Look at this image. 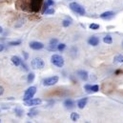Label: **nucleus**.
Wrapping results in <instances>:
<instances>
[{
  "mask_svg": "<svg viewBox=\"0 0 123 123\" xmlns=\"http://www.w3.org/2000/svg\"><path fill=\"white\" fill-rule=\"evenodd\" d=\"M70 9L73 11V12H76V13H78L79 15H84L85 14V9H84V7H82L80 4H78V3H76V2H72V3H70Z\"/></svg>",
  "mask_w": 123,
  "mask_h": 123,
  "instance_id": "f257e3e1",
  "label": "nucleus"
},
{
  "mask_svg": "<svg viewBox=\"0 0 123 123\" xmlns=\"http://www.w3.org/2000/svg\"><path fill=\"white\" fill-rule=\"evenodd\" d=\"M31 66L32 69L35 70H42L45 67V62L40 57H34L31 62Z\"/></svg>",
  "mask_w": 123,
  "mask_h": 123,
  "instance_id": "f03ea898",
  "label": "nucleus"
},
{
  "mask_svg": "<svg viewBox=\"0 0 123 123\" xmlns=\"http://www.w3.org/2000/svg\"><path fill=\"white\" fill-rule=\"evenodd\" d=\"M51 62H52V64H54L55 66H56L58 68H62L65 64L64 58L59 55H53L51 57Z\"/></svg>",
  "mask_w": 123,
  "mask_h": 123,
  "instance_id": "7ed1b4c3",
  "label": "nucleus"
},
{
  "mask_svg": "<svg viewBox=\"0 0 123 123\" xmlns=\"http://www.w3.org/2000/svg\"><path fill=\"white\" fill-rule=\"evenodd\" d=\"M59 80V77L57 75H53L50 77H47L43 80V85L45 87H49V86H54L55 85Z\"/></svg>",
  "mask_w": 123,
  "mask_h": 123,
  "instance_id": "20e7f679",
  "label": "nucleus"
},
{
  "mask_svg": "<svg viewBox=\"0 0 123 123\" xmlns=\"http://www.w3.org/2000/svg\"><path fill=\"white\" fill-rule=\"evenodd\" d=\"M35 92H36V87L35 86H31L30 88H28L26 90V92H25L24 95H23V100L27 101V100L32 98L33 95L35 94Z\"/></svg>",
  "mask_w": 123,
  "mask_h": 123,
  "instance_id": "39448f33",
  "label": "nucleus"
},
{
  "mask_svg": "<svg viewBox=\"0 0 123 123\" xmlns=\"http://www.w3.org/2000/svg\"><path fill=\"white\" fill-rule=\"evenodd\" d=\"M42 0H31V11L33 12H37L41 8Z\"/></svg>",
  "mask_w": 123,
  "mask_h": 123,
  "instance_id": "423d86ee",
  "label": "nucleus"
},
{
  "mask_svg": "<svg viewBox=\"0 0 123 123\" xmlns=\"http://www.w3.org/2000/svg\"><path fill=\"white\" fill-rule=\"evenodd\" d=\"M42 103V100L40 98H31L27 101H24V105L25 106H36Z\"/></svg>",
  "mask_w": 123,
  "mask_h": 123,
  "instance_id": "0eeeda50",
  "label": "nucleus"
},
{
  "mask_svg": "<svg viewBox=\"0 0 123 123\" xmlns=\"http://www.w3.org/2000/svg\"><path fill=\"white\" fill-rule=\"evenodd\" d=\"M30 48L32 50L38 51V50H41V49L44 48V44L41 43V42H38V41H32L30 43Z\"/></svg>",
  "mask_w": 123,
  "mask_h": 123,
  "instance_id": "6e6552de",
  "label": "nucleus"
},
{
  "mask_svg": "<svg viewBox=\"0 0 123 123\" xmlns=\"http://www.w3.org/2000/svg\"><path fill=\"white\" fill-rule=\"evenodd\" d=\"M64 106H65L66 109L71 110V109H74V108L75 107V103H74V100H72V99L69 98V99H66V100L64 101Z\"/></svg>",
  "mask_w": 123,
  "mask_h": 123,
  "instance_id": "1a4fd4ad",
  "label": "nucleus"
},
{
  "mask_svg": "<svg viewBox=\"0 0 123 123\" xmlns=\"http://www.w3.org/2000/svg\"><path fill=\"white\" fill-rule=\"evenodd\" d=\"M115 16V12H103V13H101L100 14V17L102 18V19H110V18H112V17H114Z\"/></svg>",
  "mask_w": 123,
  "mask_h": 123,
  "instance_id": "9d476101",
  "label": "nucleus"
},
{
  "mask_svg": "<svg viewBox=\"0 0 123 123\" xmlns=\"http://www.w3.org/2000/svg\"><path fill=\"white\" fill-rule=\"evenodd\" d=\"M77 75H78L82 80H85V81L89 78V74H88V73H87L86 71H84V70H80V71H78V72H77Z\"/></svg>",
  "mask_w": 123,
  "mask_h": 123,
  "instance_id": "9b49d317",
  "label": "nucleus"
},
{
  "mask_svg": "<svg viewBox=\"0 0 123 123\" xmlns=\"http://www.w3.org/2000/svg\"><path fill=\"white\" fill-rule=\"evenodd\" d=\"M87 101H88V98L87 97H84V98H81L77 101V107L79 109H84V107L86 106L87 104Z\"/></svg>",
  "mask_w": 123,
  "mask_h": 123,
  "instance_id": "f8f14e48",
  "label": "nucleus"
},
{
  "mask_svg": "<svg viewBox=\"0 0 123 123\" xmlns=\"http://www.w3.org/2000/svg\"><path fill=\"white\" fill-rule=\"evenodd\" d=\"M88 43H89L90 45H92V46H97L98 43H99V38L96 37V36H92V37L89 38Z\"/></svg>",
  "mask_w": 123,
  "mask_h": 123,
  "instance_id": "ddd939ff",
  "label": "nucleus"
},
{
  "mask_svg": "<svg viewBox=\"0 0 123 123\" xmlns=\"http://www.w3.org/2000/svg\"><path fill=\"white\" fill-rule=\"evenodd\" d=\"M11 60L12 62V64L13 65H15V66H20V64H21V58L19 57V56H17V55H13V56H12V58H11Z\"/></svg>",
  "mask_w": 123,
  "mask_h": 123,
  "instance_id": "4468645a",
  "label": "nucleus"
},
{
  "mask_svg": "<svg viewBox=\"0 0 123 123\" xmlns=\"http://www.w3.org/2000/svg\"><path fill=\"white\" fill-rule=\"evenodd\" d=\"M54 4H55V2H54L53 0H46V2H45V4H44L43 11H42V13H43L47 9H49V7H50V6H53Z\"/></svg>",
  "mask_w": 123,
  "mask_h": 123,
  "instance_id": "2eb2a0df",
  "label": "nucleus"
},
{
  "mask_svg": "<svg viewBox=\"0 0 123 123\" xmlns=\"http://www.w3.org/2000/svg\"><path fill=\"white\" fill-rule=\"evenodd\" d=\"M103 41L105 44H112L113 43V37L110 34H108V35L103 37Z\"/></svg>",
  "mask_w": 123,
  "mask_h": 123,
  "instance_id": "dca6fc26",
  "label": "nucleus"
},
{
  "mask_svg": "<svg viewBox=\"0 0 123 123\" xmlns=\"http://www.w3.org/2000/svg\"><path fill=\"white\" fill-rule=\"evenodd\" d=\"M115 63H123V55H117L114 57Z\"/></svg>",
  "mask_w": 123,
  "mask_h": 123,
  "instance_id": "f3484780",
  "label": "nucleus"
},
{
  "mask_svg": "<svg viewBox=\"0 0 123 123\" xmlns=\"http://www.w3.org/2000/svg\"><path fill=\"white\" fill-rule=\"evenodd\" d=\"M14 113H15V115L18 117H21L22 116H23V110H21V109H19V108H15L14 109Z\"/></svg>",
  "mask_w": 123,
  "mask_h": 123,
  "instance_id": "a211bd4d",
  "label": "nucleus"
},
{
  "mask_svg": "<svg viewBox=\"0 0 123 123\" xmlns=\"http://www.w3.org/2000/svg\"><path fill=\"white\" fill-rule=\"evenodd\" d=\"M78 118H79V115L77 113H72L71 114V119L73 121H77Z\"/></svg>",
  "mask_w": 123,
  "mask_h": 123,
  "instance_id": "6ab92c4d",
  "label": "nucleus"
},
{
  "mask_svg": "<svg viewBox=\"0 0 123 123\" xmlns=\"http://www.w3.org/2000/svg\"><path fill=\"white\" fill-rule=\"evenodd\" d=\"M34 74L33 73H30L29 74H28V77H27V81H28V83H31L32 81H33V79H34Z\"/></svg>",
  "mask_w": 123,
  "mask_h": 123,
  "instance_id": "aec40b11",
  "label": "nucleus"
},
{
  "mask_svg": "<svg viewBox=\"0 0 123 123\" xmlns=\"http://www.w3.org/2000/svg\"><path fill=\"white\" fill-rule=\"evenodd\" d=\"M54 13H55V10L54 9H47L43 12V14H48V15H51V14H54Z\"/></svg>",
  "mask_w": 123,
  "mask_h": 123,
  "instance_id": "412c9836",
  "label": "nucleus"
},
{
  "mask_svg": "<svg viewBox=\"0 0 123 123\" xmlns=\"http://www.w3.org/2000/svg\"><path fill=\"white\" fill-rule=\"evenodd\" d=\"M21 44V40H16V41H11L9 42V45L10 46H18Z\"/></svg>",
  "mask_w": 123,
  "mask_h": 123,
  "instance_id": "4be33fe9",
  "label": "nucleus"
},
{
  "mask_svg": "<svg viewBox=\"0 0 123 123\" xmlns=\"http://www.w3.org/2000/svg\"><path fill=\"white\" fill-rule=\"evenodd\" d=\"M36 114H37V111H36L35 109H31V111H30V113L28 114V117H35V116H36Z\"/></svg>",
  "mask_w": 123,
  "mask_h": 123,
  "instance_id": "5701e85b",
  "label": "nucleus"
},
{
  "mask_svg": "<svg viewBox=\"0 0 123 123\" xmlns=\"http://www.w3.org/2000/svg\"><path fill=\"white\" fill-rule=\"evenodd\" d=\"M66 48V45L64 43H61V44H57V51L59 52H63Z\"/></svg>",
  "mask_w": 123,
  "mask_h": 123,
  "instance_id": "b1692460",
  "label": "nucleus"
},
{
  "mask_svg": "<svg viewBox=\"0 0 123 123\" xmlns=\"http://www.w3.org/2000/svg\"><path fill=\"white\" fill-rule=\"evenodd\" d=\"M71 21L70 20H68V19H65V20H63V22H62V25L64 26V27H69L70 25H71Z\"/></svg>",
  "mask_w": 123,
  "mask_h": 123,
  "instance_id": "393cba45",
  "label": "nucleus"
},
{
  "mask_svg": "<svg viewBox=\"0 0 123 123\" xmlns=\"http://www.w3.org/2000/svg\"><path fill=\"white\" fill-rule=\"evenodd\" d=\"M84 89H85V91L87 92H92V85H90V84H86L85 86H84Z\"/></svg>",
  "mask_w": 123,
  "mask_h": 123,
  "instance_id": "a878e982",
  "label": "nucleus"
},
{
  "mask_svg": "<svg viewBox=\"0 0 123 123\" xmlns=\"http://www.w3.org/2000/svg\"><path fill=\"white\" fill-rule=\"evenodd\" d=\"M57 42H58V40H57L56 38H53V39H51V41H50V45L57 46Z\"/></svg>",
  "mask_w": 123,
  "mask_h": 123,
  "instance_id": "bb28decb",
  "label": "nucleus"
},
{
  "mask_svg": "<svg viewBox=\"0 0 123 123\" xmlns=\"http://www.w3.org/2000/svg\"><path fill=\"white\" fill-rule=\"evenodd\" d=\"M90 29H91V30H98V29H99V25L92 23V24L90 25Z\"/></svg>",
  "mask_w": 123,
  "mask_h": 123,
  "instance_id": "cd10ccee",
  "label": "nucleus"
},
{
  "mask_svg": "<svg viewBox=\"0 0 123 123\" xmlns=\"http://www.w3.org/2000/svg\"><path fill=\"white\" fill-rule=\"evenodd\" d=\"M98 85H93V86H92V92H98Z\"/></svg>",
  "mask_w": 123,
  "mask_h": 123,
  "instance_id": "c85d7f7f",
  "label": "nucleus"
},
{
  "mask_svg": "<svg viewBox=\"0 0 123 123\" xmlns=\"http://www.w3.org/2000/svg\"><path fill=\"white\" fill-rule=\"evenodd\" d=\"M22 55H24V59H25V60H27V59H28V57H29L28 54H27L26 52H23V53H22Z\"/></svg>",
  "mask_w": 123,
  "mask_h": 123,
  "instance_id": "c756f323",
  "label": "nucleus"
},
{
  "mask_svg": "<svg viewBox=\"0 0 123 123\" xmlns=\"http://www.w3.org/2000/svg\"><path fill=\"white\" fill-rule=\"evenodd\" d=\"M20 65L24 68V70H25V71H28V68H27V66H26V64H25L24 62H21V64H20Z\"/></svg>",
  "mask_w": 123,
  "mask_h": 123,
  "instance_id": "7c9ffc66",
  "label": "nucleus"
},
{
  "mask_svg": "<svg viewBox=\"0 0 123 123\" xmlns=\"http://www.w3.org/2000/svg\"><path fill=\"white\" fill-rule=\"evenodd\" d=\"M4 93V88L2 86H0V95H2Z\"/></svg>",
  "mask_w": 123,
  "mask_h": 123,
  "instance_id": "2f4dec72",
  "label": "nucleus"
},
{
  "mask_svg": "<svg viewBox=\"0 0 123 123\" xmlns=\"http://www.w3.org/2000/svg\"><path fill=\"white\" fill-rule=\"evenodd\" d=\"M3 50H4V45H3V44H0V53H1Z\"/></svg>",
  "mask_w": 123,
  "mask_h": 123,
  "instance_id": "473e14b6",
  "label": "nucleus"
},
{
  "mask_svg": "<svg viewBox=\"0 0 123 123\" xmlns=\"http://www.w3.org/2000/svg\"><path fill=\"white\" fill-rule=\"evenodd\" d=\"M119 73H121V71H120V70H117V71L116 72V74H118Z\"/></svg>",
  "mask_w": 123,
  "mask_h": 123,
  "instance_id": "72a5a7b5",
  "label": "nucleus"
},
{
  "mask_svg": "<svg viewBox=\"0 0 123 123\" xmlns=\"http://www.w3.org/2000/svg\"><path fill=\"white\" fill-rule=\"evenodd\" d=\"M2 31H3V30H2V28H1V27H0V33H1V32H2Z\"/></svg>",
  "mask_w": 123,
  "mask_h": 123,
  "instance_id": "f704fd0d",
  "label": "nucleus"
},
{
  "mask_svg": "<svg viewBox=\"0 0 123 123\" xmlns=\"http://www.w3.org/2000/svg\"><path fill=\"white\" fill-rule=\"evenodd\" d=\"M122 48H123V42H122Z\"/></svg>",
  "mask_w": 123,
  "mask_h": 123,
  "instance_id": "c9c22d12",
  "label": "nucleus"
},
{
  "mask_svg": "<svg viewBox=\"0 0 123 123\" xmlns=\"http://www.w3.org/2000/svg\"><path fill=\"white\" fill-rule=\"evenodd\" d=\"M0 122H1V120H0Z\"/></svg>",
  "mask_w": 123,
  "mask_h": 123,
  "instance_id": "e433bc0d",
  "label": "nucleus"
}]
</instances>
